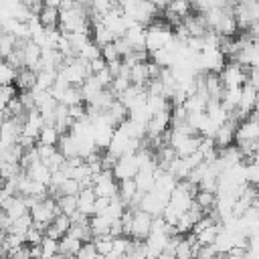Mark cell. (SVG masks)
<instances>
[{
    "mask_svg": "<svg viewBox=\"0 0 259 259\" xmlns=\"http://www.w3.org/2000/svg\"><path fill=\"white\" fill-rule=\"evenodd\" d=\"M93 190L97 196L113 198L119 194V180L115 178V174L111 170H101V172L93 174Z\"/></svg>",
    "mask_w": 259,
    "mask_h": 259,
    "instance_id": "obj_1",
    "label": "cell"
},
{
    "mask_svg": "<svg viewBox=\"0 0 259 259\" xmlns=\"http://www.w3.org/2000/svg\"><path fill=\"white\" fill-rule=\"evenodd\" d=\"M247 73H249V67L241 65L237 61H229L227 67L219 75H221L225 89H231V87H243L247 83Z\"/></svg>",
    "mask_w": 259,
    "mask_h": 259,
    "instance_id": "obj_2",
    "label": "cell"
},
{
    "mask_svg": "<svg viewBox=\"0 0 259 259\" xmlns=\"http://www.w3.org/2000/svg\"><path fill=\"white\" fill-rule=\"evenodd\" d=\"M152 223L154 217L142 208H134V223H132V239L136 241H146L152 233Z\"/></svg>",
    "mask_w": 259,
    "mask_h": 259,
    "instance_id": "obj_3",
    "label": "cell"
},
{
    "mask_svg": "<svg viewBox=\"0 0 259 259\" xmlns=\"http://www.w3.org/2000/svg\"><path fill=\"white\" fill-rule=\"evenodd\" d=\"M140 172V164H138V158L136 154H125L117 160V166L113 170L115 178L121 182V180H130V178H136Z\"/></svg>",
    "mask_w": 259,
    "mask_h": 259,
    "instance_id": "obj_4",
    "label": "cell"
},
{
    "mask_svg": "<svg viewBox=\"0 0 259 259\" xmlns=\"http://www.w3.org/2000/svg\"><path fill=\"white\" fill-rule=\"evenodd\" d=\"M259 142V121L249 115L239 127H237V142Z\"/></svg>",
    "mask_w": 259,
    "mask_h": 259,
    "instance_id": "obj_5",
    "label": "cell"
},
{
    "mask_svg": "<svg viewBox=\"0 0 259 259\" xmlns=\"http://www.w3.org/2000/svg\"><path fill=\"white\" fill-rule=\"evenodd\" d=\"M77 200H79V210L87 217H95V200H97V194L93 190V186H87V188H81V192L77 194Z\"/></svg>",
    "mask_w": 259,
    "mask_h": 259,
    "instance_id": "obj_6",
    "label": "cell"
},
{
    "mask_svg": "<svg viewBox=\"0 0 259 259\" xmlns=\"http://www.w3.org/2000/svg\"><path fill=\"white\" fill-rule=\"evenodd\" d=\"M34 182H40V184H45V186H51V180H53V170L42 162V160H38V162H34L28 170H24Z\"/></svg>",
    "mask_w": 259,
    "mask_h": 259,
    "instance_id": "obj_7",
    "label": "cell"
},
{
    "mask_svg": "<svg viewBox=\"0 0 259 259\" xmlns=\"http://www.w3.org/2000/svg\"><path fill=\"white\" fill-rule=\"evenodd\" d=\"M57 150L69 160V158H81L79 156V140L73 136V134H63L59 144H57Z\"/></svg>",
    "mask_w": 259,
    "mask_h": 259,
    "instance_id": "obj_8",
    "label": "cell"
},
{
    "mask_svg": "<svg viewBox=\"0 0 259 259\" xmlns=\"http://www.w3.org/2000/svg\"><path fill=\"white\" fill-rule=\"evenodd\" d=\"M4 212L14 221V219H20V217H24V214H28L30 212V206H28V202H26V198L24 196H14L10 202H6L4 206Z\"/></svg>",
    "mask_w": 259,
    "mask_h": 259,
    "instance_id": "obj_9",
    "label": "cell"
},
{
    "mask_svg": "<svg viewBox=\"0 0 259 259\" xmlns=\"http://www.w3.org/2000/svg\"><path fill=\"white\" fill-rule=\"evenodd\" d=\"M14 85L18 87V91H32L36 87V71L28 69V67H22L16 75Z\"/></svg>",
    "mask_w": 259,
    "mask_h": 259,
    "instance_id": "obj_10",
    "label": "cell"
},
{
    "mask_svg": "<svg viewBox=\"0 0 259 259\" xmlns=\"http://www.w3.org/2000/svg\"><path fill=\"white\" fill-rule=\"evenodd\" d=\"M89 225H91V231H93V239L103 237V235H111L113 219H109L107 214H95V217H91Z\"/></svg>",
    "mask_w": 259,
    "mask_h": 259,
    "instance_id": "obj_11",
    "label": "cell"
},
{
    "mask_svg": "<svg viewBox=\"0 0 259 259\" xmlns=\"http://www.w3.org/2000/svg\"><path fill=\"white\" fill-rule=\"evenodd\" d=\"M91 40L95 45H99V47H105V45L113 42L115 36H113V32L103 22H97V24H91Z\"/></svg>",
    "mask_w": 259,
    "mask_h": 259,
    "instance_id": "obj_12",
    "label": "cell"
},
{
    "mask_svg": "<svg viewBox=\"0 0 259 259\" xmlns=\"http://www.w3.org/2000/svg\"><path fill=\"white\" fill-rule=\"evenodd\" d=\"M125 38H127V42L132 45L134 51H148L146 49V26H140V24L132 26L125 32Z\"/></svg>",
    "mask_w": 259,
    "mask_h": 259,
    "instance_id": "obj_13",
    "label": "cell"
},
{
    "mask_svg": "<svg viewBox=\"0 0 259 259\" xmlns=\"http://www.w3.org/2000/svg\"><path fill=\"white\" fill-rule=\"evenodd\" d=\"M81 247H83V241H79V239H75L71 235H65L59 241V253H63L67 259H75L77 253L81 251Z\"/></svg>",
    "mask_w": 259,
    "mask_h": 259,
    "instance_id": "obj_14",
    "label": "cell"
},
{
    "mask_svg": "<svg viewBox=\"0 0 259 259\" xmlns=\"http://www.w3.org/2000/svg\"><path fill=\"white\" fill-rule=\"evenodd\" d=\"M38 20L40 24L47 28V30H53V28H59V22H61V10L59 8H53V6H45L38 14Z\"/></svg>",
    "mask_w": 259,
    "mask_h": 259,
    "instance_id": "obj_15",
    "label": "cell"
},
{
    "mask_svg": "<svg viewBox=\"0 0 259 259\" xmlns=\"http://www.w3.org/2000/svg\"><path fill=\"white\" fill-rule=\"evenodd\" d=\"M130 79H132V85H138V87H146V85L150 83L148 61H146V63H138V65H132V71H130Z\"/></svg>",
    "mask_w": 259,
    "mask_h": 259,
    "instance_id": "obj_16",
    "label": "cell"
},
{
    "mask_svg": "<svg viewBox=\"0 0 259 259\" xmlns=\"http://www.w3.org/2000/svg\"><path fill=\"white\" fill-rule=\"evenodd\" d=\"M134 180H136L140 192H144V194L152 192L156 188V170H140Z\"/></svg>",
    "mask_w": 259,
    "mask_h": 259,
    "instance_id": "obj_17",
    "label": "cell"
},
{
    "mask_svg": "<svg viewBox=\"0 0 259 259\" xmlns=\"http://www.w3.org/2000/svg\"><path fill=\"white\" fill-rule=\"evenodd\" d=\"M194 202L208 214V212L214 208V204H217V192L200 190V188H198V192H196V196H194Z\"/></svg>",
    "mask_w": 259,
    "mask_h": 259,
    "instance_id": "obj_18",
    "label": "cell"
},
{
    "mask_svg": "<svg viewBox=\"0 0 259 259\" xmlns=\"http://www.w3.org/2000/svg\"><path fill=\"white\" fill-rule=\"evenodd\" d=\"M59 140H61V132L53 123H47L38 134V144H45V146H57Z\"/></svg>",
    "mask_w": 259,
    "mask_h": 259,
    "instance_id": "obj_19",
    "label": "cell"
},
{
    "mask_svg": "<svg viewBox=\"0 0 259 259\" xmlns=\"http://www.w3.org/2000/svg\"><path fill=\"white\" fill-rule=\"evenodd\" d=\"M212 247L217 249V253H229V251L235 247V245H233V235H231V231L225 229V225H223L221 233L217 235V241L212 243Z\"/></svg>",
    "mask_w": 259,
    "mask_h": 259,
    "instance_id": "obj_20",
    "label": "cell"
},
{
    "mask_svg": "<svg viewBox=\"0 0 259 259\" xmlns=\"http://www.w3.org/2000/svg\"><path fill=\"white\" fill-rule=\"evenodd\" d=\"M57 204H59L61 212H65V214H69V217H73V214L79 210V200H77V196H73V194H61V196L57 198Z\"/></svg>",
    "mask_w": 259,
    "mask_h": 259,
    "instance_id": "obj_21",
    "label": "cell"
},
{
    "mask_svg": "<svg viewBox=\"0 0 259 259\" xmlns=\"http://www.w3.org/2000/svg\"><path fill=\"white\" fill-rule=\"evenodd\" d=\"M32 225H34V221H32V217H30V212H28V214H24V217H20V219H14L8 233H12V235H24V237H26V233H28V229H30Z\"/></svg>",
    "mask_w": 259,
    "mask_h": 259,
    "instance_id": "obj_22",
    "label": "cell"
},
{
    "mask_svg": "<svg viewBox=\"0 0 259 259\" xmlns=\"http://www.w3.org/2000/svg\"><path fill=\"white\" fill-rule=\"evenodd\" d=\"M93 243H95V247H97L99 255H103V257L111 255V251H113V237H111V235L95 237V239H93Z\"/></svg>",
    "mask_w": 259,
    "mask_h": 259,
    "instance_id": "obj_23",
    "label": "cell"
},
{
    "mask_svg": "<svg viewBox=\"0 0 259 259\" xmlns=\"http://www.w3.org/2000/svg\"><path fill=\"white\" fill-rule=\"evenodd\" d=\"M16 75H18V71H16L12 65H8L6 61L0 65V83H2V85H14Z\"/></svg>",
    "mask_w": 259,
    "mask_h": 259,
    "instance_id": "obj_24",
    "label": "cell"
},
{
    "mask_svg": "<svg viewBox=\"0 0 259 259\" xmlns=\"http://www.w3.org/2000/svg\"><path fill=\"white\" fill-rule=\"evenodd\" d=\"M79 57L91 63V61H95V59H99V57H101V47H99V45H95L93 40H89V42H87V45L81 49Z\"/></svg>",
    "mask_w": 259,
    "mask_h": 259,
    "instance_id": "obj_25",
    "label": "cell"
},
{
    "mask_svg": "<svg viewBox=\"0 0 259 259\" xmlns=\"http://www.w3.org/2000/svg\"><path fill=\"white\" fill-rule=\"evenodd\" d=\"M40 249H42V259H53L59 253V241L51 239V237H45L42 243H40Z\"/></svg>",
    "mask_w": 259,
    "mask_h": 259,
    "instance_id": "obj_26",
    "label": "cell"
},
{
    "mask_svg": "<svg viewBox=\"0 0 259 259\" xmlns=\"http://www.w3.org/2000/svg\"><path fill=\"white\" fill-rule=\"evenodd\" d=\"M75 259H105L103 255H99V251H97V247H95V243L93 241H89V243H83V247H81V251L77 253V257Z\"/></svg>",
    "mask_w": 259,
    "mask_h": 259,
    "instance_id": "obj_27",
    "label": "cell"
},
{
    "mask_svg": "<svg viewBox=\"0 0 259 259\" xmlns=\"http://www.w3.org/2000/svg\"><path fill=\"white\" fill-rule=\"evenodd\" d=\"M16 36H12V34H8V32H2V36H0V49H2V57L6 59L14 49H16Z\"/></svg>",
    "mask_w": 259,
    "mask_h": 259,
    "instance_id": "obj_28",
    "label": "cell"
},
{
    "mask_svg": "<svg viewBox=\"0 0 259 259\" xmlns=\"http://www.w3.org/2000/svg\"><path fill=\"white\" fill-rule=\"evenodd\" d=\"M18 87L16 85H2V89H0V97H2V107H6L10 101H14L16 97H18Z\"/></svg>",
    "mask_w": 259,
    "mask_h": 259,
    "instance_id": "obj_29",
    "label": "cell"
},
{
    "mask_svg": "<svg viewBox=\"0 0 259 259\" xmlns=\"http://www.w3.org/2000/svg\"><path fill=\"white\" fill-rule=\"evenodd\" d=\"M45 237H47L45 231L38 229L36 225H32V227L28 229V233H26V245H30V247H32V245H40Z\"/></svg>",
    "mask_w": 259,
    "mask_h": 259,
    "instance_id": "obj_30",
    "label": "cell"
},
{
    "mask_svg": "<svg viewBox=\"0 0 259 259\" xmlns=\"http://www.w3.org/2000/svg\"><path fill=\"white\" fill-rule=\"evenodd\" d=\"M101 57L105 59V63H111V61L121 59V57H119V51H117V47H115V40L109 42V45H105V47H101Z\"/></svg>",
    "mask_w": 259,
    "mask_h": 259,
    "instance_id": "obj_31",
    "label": "cell"
},
{
    "mask_svg": "<svg viewBox=\"0 0 259 259\" xmlns=\"http://www.w3.org/2000/svg\"><path fill=\"white\" fill-rule=\"evenodd\" d=\"M93 77H95V79L99 81V85H101L103 89H109V87H111V83H113V79H115V77H113V73L109 71V67H105L103 71L95 73Z\"/></svg>",
    "mask_w": 259,
    "mask_h": 259,
    "instance_id": "obj_32",
    "label": "cell"
},
{
    "mask_svg": "<svg viewBox=\"0 0 259 259\" xmlns=\"http://www.w3.org/2000/svg\"><path fill=\"white\" fill-rule=\"evenodd\" d=\"M18 99H20V103H22V107L26 111L36 109V101H34V93L32 91H20L18 93Z\"/></svg>",
    "mask_w": 259,
    "mask_h": 259,
    "instance_id": "obj_33",
    "label": "cell"
},
{
    "mask_svg": "<svg viewBox=\"0 0 259 259\" xmlns=\"http://www.w3.org/2000/svg\"><path fill=\"white\" fill-rule=\"evenodd\" d=\"M36 150H38V156L42 162H47L55 152H57V146H45V144H36Z\"/></svg>",
    "mask_w": 259,
    "mask_h": 259,
    "instance_id": "obj_34",
    "label": "cell"
},
{
    "mask_svg": "<svg viewBox=\"0 0 259 259\" xmlns=\"http://www.w3.org/2000/svg\"><path fill=\"white\" fill-rule=\"evenodd\" d=\"M111 204V198H105V196H97L95 200V214H105L107 208Z\"/></svg>",
    "mask_w": 259,
    "mask_h": 259,
    "instance_id": "obj_35",
    "label": "cell"
},
{
    "mask_svg": "<svg viewBox=\"0 0 259 259\" xmlns=\"http://www.w3.org/2000/svg\"><path fill=\"white\" fill-rule=\"evenodd\" d=\"M214 255H217V249L212 245H200V249L196 253L198 259H214Z\"/></svg>",
    "mask_w": 259,
    "mask_h": 259,
    "instance_id": "obj_36",
    "label": "cell"
},
{
    "mask_svg": "<svg viewBox=\"0 0 259 259\" xmlns=\"http://www.w3.org/2000/svg\"><path fill=\"white\" fill-rule=\"evenodd\" d=\"M245 34H247L251 40H257V38H259V20H255V22L245 30Z\"/></svg>",
    "mask_w": 259,
    "mask_h": 259,
    "instance_id": "obj_37",
    "label": "cell"
},
{
    "mask_svg": "<svg viewBox=\"0 0 259 259\" xmlns=\"http://www.w3.org/2000/svg\"><path fill=\"white\" fill-rule=\"evenodd\" d=\"M45 6H53V8H59L61 10V0H42Z\"/></svg>",
    "mask_w": 259,
    "mask_h": 259,
    "instance_id": "obj_38",
    "label": "cell"
},
{
    "mask_svg": "<svg viewBox=\"0 0 259 259\" xmlns=\"http://www.w3.org/2000/svg\"><path fill=\"white\" fill-rule=\"evenodd\" d=\"M156 259H176V255H174V253H168V251H164V253H160Z\"/></svg>",
    "mask_w": 259,
    "mask_h": 259,
    "instance_id": "obj_39",
    "label": "cell"
},
{
    "mask_svg": "<svg viewBox=\"0 0 259 259\" xmlns=\"http://www.w3.org/2000/svg\"><path fill=\"white\" fill-rule=\"evenodd\" d=\"M214 259H229V253H217Z\"/></svg>",
    "mask_w": 259,
    "mask_h": 259,
    "instance_id": "obj_40",
    "label": "cell"
},
{
    "mask_svg": "<svg viewBox=\"0 0 259 259\" xmlns=\"http://www.w3.org/2000/svg\"><path fill=\"white\" fill-rule=\"evenodd\" d=\"M53 259H67V257H65V255H63V253H57V255H55V257H53Z\"/></svg>",
    "mask_w": 259,
    "mask_h": 259,
    "instance_id": "obj_41",
    "label": "cell"
}]
</instances>
